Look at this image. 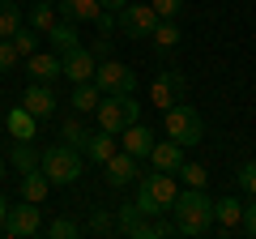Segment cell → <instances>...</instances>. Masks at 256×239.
<instances>
[{"label":"cell","mask_w":256,"mask_h":239,"mask_svg":"<svg viewBox=\"0 0 256 239\" xmlns=\"http://www.w3.org/2000/svg\"><path fill=\"white\" fill-rule=\"evenodd\" d=\"M171 226L175 235H188V239H201L214 230V201L201 192V188H188V192H175L171 201Z\"/></svg>","instance_id":"cell-1"},{"label":"cell","mask_w":256,"mask_h":239,"mask_svg":"<svg viewBox=\"0 0 256 239\" xmlns=\"http://www.w3.org/2000/svg\"><path fill=\"white\" fill-rule=\"evenodd\" d=\"M175 192H180V184H175V175H171V171L141 175V188H137V210L146 214V218H162V214L171 210Z\"/></svg>","instance_id":"cell-2"},{"label":"cell","mask_w":256,"mask_h":239,"mask_svg":"<svg viewBox=\"0 0 256 239\" xmlns=\"http://www.w3.org/2000/svg\"><path fill=\"white\" fill-rule=\"evenodd\" d=\"M38 166H43V175L52 180V188H64V184H77L82 180V150L73 146H52L38 154Z\"/></svg>","instance_id":"cell-3"},{"label":"cell","mask_w":256,"mask_h":239,"mask_svg":"<svg viewBox=\"0 0 256 239\" xmlns=\"http://www.w3.org/2000/svg\"><path fill=\"white\" fill-rule=\"evenodd\" d=\"M94 116H98V128H107V132L120 137L128 124L141 120V102L132 98V94H102L98 107H94Z\"/></svg>","instance_id":"cell-4"},{"label":"cell","mask_w":256,"mask_h":239,"mask_svg":"<svg viewBox=\"0 0 256 239\" xmlns=\"http://www.w3.org/2000/svg\"><path fill=\"white\" fill-rule=\"evenodd\" d=\"M166 137L180 141L184 150L196 146V141L205 137V120L196 107H184V102H175V107H166Z\"/></svg>","instance_id":"cell-5"},{"label":"cell","mask_w":256,"mask_h":239,"mask_svg":"<svg viewBox=\"0 0 256 239\" xmlns=\"http://www.w3.org/2000/svg\"><path fill=\"white\" fill-rule=\"evenodd\" d=\"M0 230H4L9 239H30V235H38V230H43V210H38V201L9 205V214H4Z\"/></svg>","instance_id":"cell-6"},{"label":"cell","mask_w":256,"mask_h":239,"mask_svg":"<svg viewBox=\"0 0 256 239\" xmlns=\"http://www.w3.org/2000/svg\"><path fill=\"white\" fill-rule=\"evenodd\" d=\"M94 86L102 94H132L137 90V73L124 60H102V64H94Z\"/></svg>","instance_id":"cell-7"},{"label":"cell","mask_w":256,"mask_h":239,"mask_svg":"<svg viewBox=\"0 0 256 239\" xmlns=\"http://www.w3.org/2000/svg\"><path fill=\"white\" fill-rule=\"evenodd\" d=\"M116 26L124 30L128 38H150V34H154V26H158V13L150 9V4H132V0H128L124 9L116 13Z\"/></svg>","instance_id":"cell-8"},{"label":"cell","mask_w":256,"mask_h":239,"mask_svg":"<svg viewBox=\"0 0 256 239\" xmlns=\"http://www.w3.org/2000/svg\"><path fill=\"white\" fill-rule=\"evenodd\" d=\"M116 222H120V230L132 235V239H158V218H146V214L137 210V201H132V205H120Z\"/></svg>","instance_id":"cell-9"},{"label":"cell","mask_w":256,"mask_h":239,"mask_svg":"<svg viewBox=\"0 0 256 239\" xmlns=\"http://www.w3.org/2000/svg\"><path fill=\"white\" fill-rule=\"evenodd\" d=\"M94 64H98V60H94L90 56V47H73V52H64L60 56V77H68V82H94Z\"/></svg>","instance_id":"cell-10"},{"label":"cell","mask_w":256,"mask_h":239,"mask_svg":"<svg viewBox=\"0 0 256 239\" xmlns=\"http://www.w3.org/2000/svg\"><path fill=\"white\" fill-rule=\"evenodd\" d=\"M184 86H188V82L180 77V68H171V73H162L154 86H150V102H154V107H162V111L175 107V102L184 98Z\"/></svg>","instance_id":"cell-11"},{"label":"cell","mask_w":256,"mask_h":239,"mask_svg":"<svg viewBox=\"0 0 256 239\" xmlns=\"http://www.w3.org/2000/svg\"><path fill=\"white\" fill-rule=\"evenodd\" d=\"M102 166H107V184H111V188H128V184H132V180L141 175L137 158H132V154H124V150H116V154H111Z\"/></svg>","instance_id":"cell-12"},{"label":"cell","mask_w":256,"mask_h":239,"mask_svg":"<svg viewBox=\"0 0 256 239\" xmlns=\"http://www.w3.org/2000/svg\"><path fill=\"white\" fill-rule=\"evenodd\" d=\"M120 137H124V141H120V146H124V154H132L137 162H141V158H150V150H154V128H146L141 120H137V124H128Z\"/></svg>","instance_id":"cell-13"},{"label":"cell","mask_w":256,"mask_h":239,"mask_svg":"<svg viewBox=\"0 0 256 239\" xmlns=\"http://www.w3.org/2000/svg\"><path fill=\"white\" fill-rule=\"evenodd\" d=\"M22 107H26L34 120H47V116L56 111V94H52V86H43V82H30V90L22 94Z\"/></svg>","instance_id":"cell-14"},{"label":"cell","mask_w":256,"mask_h":239,"mask_svg":"<svg viewBox=\"0 0 256 239\" xmlns=\"http://www.w3.org/2000/svg\"><path fill=\"white\" fill-rule=\"evenodd\" d=\"M26 73H30V82H43V86H52L56 77H60V56H47V52H34V56H26Z\"/></svg>","instance_id":"cell-15"},{"label":"cell","mask_w":256,"mask_h":239,"mask_svg":"<svg viewBox=\"0 0 256 239\" xmlns=\"http://www.w3.org/2000/svg\"><path fill=\"white\" fill-rule=\"evenodd\" d=\"M150 162H154V171H180L184 162V146L180 141H154V150H150Z\"/></svg>","instance_id":"cell-16"},{"label":"cell","mask_w":256,"mask_h":239,"mask_svg":"<svg viewBox=\"0 0 256 239\" xmlns=\"http://www.w3.org/2000/svg\"><path fill=\"white\" fill-rule=\"evenodd\" d=\"M214 222L222 226V235L239 230V222H244V201H239V196H222V201H214Z\"/></svg>","instance_id":"cell-17"},{"label":"cell","mask_w":256,"mask_h":239,"mask_svg":"<svg viewBox=\"0 0 256 239\" xmlns=\"http://www.w3.org/2000/svg\"><path fill=\"white\" fill-rule=\"evenodd\" d=\"M43 38L52 43V52H56V56L73 52V47H82V38H77V22H52V30H47Z\"/></svg>","instance_id":"cell-18"},{"label":"cell","mask_w":256,"mask_h":239,"mask_svg":"<svg viewBox=\"0 0 256 239\" xmlns=\"http://www.w3.org/2000/svg\"><path fill=\"white\" fill-rule=\"evenodd\" d=\"M47 192H52V180L43 175V166L22 171V196H26V201H47Z\"/></svg>","instance_id":"cell-19"},{"label":"cell","mask_w":256,"mask_h":239,"mask_svg":"<svg viewBox=\"0 0 256 239\" xmlns=\"http://www.w3.org/2000/svg\"><path fill=\"white\" fill-rule=\"evenodd\" d=\"M82 154H86V158H94V162H107V158L116 154V132H107V128L90 132V141H86Z\"/></svg>","instance_id":"cell-20"},{"label":"cell","mask_w":256,"mask_h":239,"mask_svg":"<svg viewBox=\"0 0 256 239\" xmlns=\"http://www.w3.org/2000/svg\"><path fill=\"white\" fill-rule=\"evenodd\" d=\"M9 132H13V141H34L38 120L30 116L26 107H13V111H9Z\"/></svg>","instance_id":"cell-21"},{"label":"cell","mask_w":256,"mask_h":239,"mask_svg":"<svg viewBox=\"0 0 256 239\" xmlns=\"http://www.w3.org/2000/svg\"><path fill=\"white\" fill-rule=\"evenodd\" d=\"M60 9H64V22H94L98 18V0H60Z\"/></svg>","instance_id":"cell-22"},{"label":"cell","mask_w":256,"mask_h":239,"mask_svg":"<svg viewBox=\"0 0 256 239\" xmlns=\"http://www.w3.org/2000/svg\"><path fill=\"white\" fill-rule=\"evenodd\" d=\"M98 98H102V90H98L94 82H77V86H73V107H77V116L94 111V107H98Z\"/></svg>","instance_id":"cell-23"},{"label":"cell","mask_w":256,"mask_h":239,"mask_svg":"<svg viewBox=\"0 0 256 239\" xmlns=\"http://www.w3.org/2000/svg\"><path fill=\"white\" fill-rule=\"evenodd\" d=\"M9 38H13V47H18V56H34V52H38V38H43V34H38L34 26H26V22H22V26L13 30Z\"/></svg>","instance_id":"cell-24"},{"label":"cell","mask_w":256,"mask_h":239,"mask_svg":"<svg viewBox=\"0 0 256 239\" xmlns=\"http://www.w3.org/2000/svg\"><path fill=\"white\" fill-rule=\"evenodd\" d=\"M52 22H56V4L34 0V9H30V22H26V26H34L38 34H47V30H52Z\"/></svg>","instance_id":"cell-25"},{"label":"cell","mask_w":256,"mask_h":239,"mask_svg":"<svg viewBox=\"0 0 256 239\" xmlns=\"http://www.w3.org/2000/svg\"><path fill=\"white\" fill-rule=\"evenodd\" d=\"M9 162L18 166V171L38 166V150H34V141H18V146H13V154H9Z\"/></svg>","instance_id":"cell-26"},{"label":"cell","mask_w":256,"mask_h":239,"mask_svg":"<svg viewBox=\"0 0 256 239\" xmlns=\"http://www.w3.org/2000/svg\"><path fill=\"white\" fill-rule=\"evenodd\" d=\"M64 146H73V150H86V141H90V128H86V124H82V120H64Z\"/></svg>","instance_id":"cell-27"},{"label":"cell","mask_w":256,"mask_h":239,"mask_svg":"<svg viewBox=\"0 0 256 239\" xmlns=\"http://www.w3.org/2000/svg\"><path fill=\"white\" fill-rule=\"evenodd\" d=\"M18 26H22V9L13 0H0V38H9Z\"/></svg>","instance_id":"cell-28"},{"label":"cell","mask_w":256,"mask_h":239,"mask_svg":"<svg viewBox=\"0 0 256 239\" xmlns=\"http://www.w3.org/2000/svg\"><path fill=\"white\" fill-rule=\"evenodd\" d=\"M175 175H180L188 188H205V184H210V175H205L201 162H180V171H175Z\"/></svg>","instance_id":"cell-29"},{"label":"cell","mask_w":256,"mask_h":239,"mask_svg":"<svg viewBox=\"0 0 256 239\" xmlns=\"http://www.w3.org/2000/svg\"><path fill=\"white\" fill-rule=\"evenodd\" d=\"M150 38H154L158 47H175V43H180V26H175V22H162V18H158V26H154V34H150Z\"/></svg>","instance_id":"cell-30"},{"label":"cell","mask_w":256,"mask_h":239,"mask_svg":"<svg viewBox=\"0 0 256 239\" xmlns=\"http://www.w3.org/2000/svg\"><path fill=\"white\" fill-rule=\"evenodd\" d=\"M90 230H94V235H116V230H120V222H116V214H107V210H94Z\"/></svg>","instance_id":"cell-31"},{"label":"cell","mask_w":256,"mask_h":239,"mask_svg":"<svg viewBox=\"0 0 256 239\" xmlns=\"http://www.w3.org/2000/svg\"><path fill=\"white\" fill-rule=\"evenodd\" d=\"M77 230H82V226H77L73 218H56L52 226H47V235H52V239H77Z\"/></svg>","instance_id":"cell-32"},{"label":"cell","mask_w":256,"mask_h":239,"mask_svg":"<svg viewBox=\"0 0 256 239\" xmlns=\"http://www.w3.org/2000/svg\"><path fill=\"white\" fill-rule=\"evenodd\" d=\"M150 9H154L162 22H175V18H180V9H184V0H150Z\"/></svg>","instance_id":"cell-33"},{"label":"cell","mask_w":256,"mask_h":239,"mask_svg":"<svg viewBox=\"0 0 256 239\" xmlns=\"http://www.w3.org/2000/svg\"><path fill=\"white\" fill-rule=\"evenodd\" d=\"M18 60L22 56H18V47H13V38H0V73H9Z\"/></svg>","instance_id":"cell-34"},{"label":"cell","mask_w":256,"mask_h":239,"mask_svg":"<svg viewBox=\"0 0 256 239\" xmlns=\"http://www.w3.org/2000/svg\"><path fill=\"white\" fill-rule=\"evenodd\" d=\"M235 180H239V188H244L248 196H256V162H244V166H239V175H235Z\"/></svg>","instance_id":"cell-35"},{"label":"cell","mask_w":256,"mask_h":239,"mask_svg":"<svg viewBox=\"0 0 256 239\" xmlns=\"http://www.w3.org/2000/svg\"><path fill=\"white\" fill-rule=\"evenodd\" d=\"M90 56H94V60H111V34H102V38H94V47H90Z\"/></svg>","instance_id":"cell-36"},{"label":"cell","mask_w":256,"mask_h":239,"mask_svg":"<svg viewBox=\"0 0 256 239\" xmlns=\"http://www.w3.org/2000/svg\"><path fill=\"white\" fill-rule=\"evenodd\" d=\"M94 26H98L102 34H111V30H116V13H111V9H98V18H94Z\"/></svg>","instance_id":"cell-37"},{"label":"cell","mask_w":256,"mask_h":239,"mask_svg":"<svg viewBox=\"0 0 256 239\" xmlns=\"http://www.w3.org/2000/svg\"><path fill=\"white\" fill-rule=\"evenodd\" d=\"M239 226H244L248 235H256V201H252V205H244V222H239Z\"/></svg>","instance_id":"cell-38"},{"label":"cell","mask_w":256,"mask_h":239,"mask_svg":"<svg viewBox=\"0 0 256 239\" xmlns=\"http://www.w3.org/2000/svg\"><path fill=\"white\" fill-rule=\"evenodd\" d=\"M98 4H102V9H111V13H120V9L128 4V0H98Z\"/></svg>","instance_id":"cell-39"},{"label":"cell","mask_w":256,"mask_h":239,"mask_svg":"<svg viewBox=\"0 0 256 239\" xmlns=\"http://www.w3.org/2000/svg\"><path fill=\"white\" fill-rule=\"evenodd\" d=\"M4 214H9V201H4V192H0V222H4Z\"/></svg>","instance_id":"cell-40"},{"label":"cell","mask_w":256,"mask_h":239,"mask_svg":"<svg viewBox=\"0 0 256 239\" xmlns=\"http://www.w3.org/2000/svg\"><path fill=\"white\" fill-rule=\"evenodd\" d=\"M0 180H4V158H0Z\"/></svg>","instance_id":"cell-41"},{"label":"cell","mask_w":256,"mask_h":239,"mask_svg":"<svg viewBox=\"0 0 256 239\" xmlns=\"http://www.w3.org/2000/svg\"><path fill=\"white\" fill-rule=\"evenodd\" d=\"M47 4H56V0H47Z\"/></svg>","instance_id":"cell-42"}]
</instances>
